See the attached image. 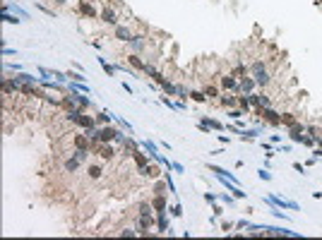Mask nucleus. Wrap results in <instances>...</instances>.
I'll use <instances>...</instances> for the list:
<instances>
[{"mask_svg":"<svg viewBox=\"0 0 322 240\" xmlns=\"http://www.w3.org/2000/svg\"><path fill=\"white\" fill-rule=\"evenodd\" d=\"M89 178H101V166H89Z\"/></svg>","mask_w":322,"mask_h":240,"instance_id":"1","label":"nucleus"},{"mask_svg":"<svg viewBox=\"0 0 322 240\" xmlns=\"http://www.w3.org/2000/svg\"><path fill=\"white\" fill-rule=\"evenodd\" d=\"M221 82H224V87H233V84H236V82H233V79H231V77H224V79H221Z\"/></svg>","mask_w":322,"mask_h":240,"instance_id":"2","label":"nucleus"}]
</instances>
